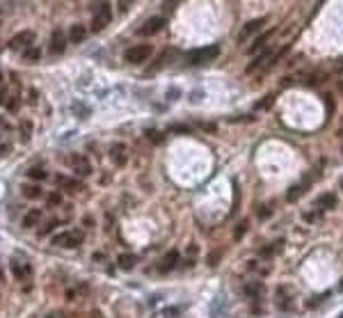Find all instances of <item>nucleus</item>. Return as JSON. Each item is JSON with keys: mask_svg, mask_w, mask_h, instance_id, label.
<instances>
[{"mask_svg": "<svg viewBox=\"0 0 343 318\" xmlns=\"http://www.w3.org/2000/svg\"><path fill=\"white\" fill-rule=\"evenodd\" d=\"M286 51H288L286 46H284L282 51H272V48H265V51H261L259 55L250 62V67H247V74H254V71H268L270 67L277 65V62L286 55Z\"/></svg>", "mask_w": 343, "mask_h": 318, "instance_id": "f257e3e1", "label": "nucleus"}, {"mask_svg": "<svg viewBox=\"0 0 343 318\" xmlns=\"http://www.w3.org/2000/svg\"><path fill=\"white\" fill-rule=\"evenodd\" d=\"M110 19H112L110 3L108 0H99V3L94 5V21H91V30H94V33H101V30L110 23Z\"/></svg>", "mask_w": 343, "mask_h": 318, "instance_id": "f03ea898", "label": "nucleus"}, {"mask_svg": "<svg viewBox=\"0 0 343 318\" xmlns=\"http://www.w3.org/2000/svg\"><path fill=\"white\" fill-rule=\"evenodd\" d=\"M220 55V46H204V48H195L185 55L188 65H206V62H213Z\"/></svg>", "mask_w": 343, "mask_h": 318, "instance_id": "7ed1b4c3", "label": "nucleus"}, {"mask_svg": "<svg viewBox=\"0 0 343 318\" xmlns=\"http://www.w3.org/2000/svg\"><path fill=\"white\" fill-rule=\"evenodd\" d=\"M265 23H268V16H261V19H252L250 23H245L240 28V33H238V44H245L247 39L256 37V35H261V30L265 28Z\"/></svg>", "mask_w": 343, "mask_h": 318, "instance_id": "20e7f679", "label": "nucleus"}, {"mask_svg": "<svg viewBox=\"0 0 343 318\" xmlns=\"http://www.w3.org/2000/svg\"><path fill=\"white\" fill-rule=\"evenodd\" d=\"M151 53H153V48L149 44H137V46L126 51V62L128 65H142V62H146L151 57Z\"/></svg>", "mask_w": 343, "mask_h": 318, "instance_id": "39448f33", "label": "nucleus"}, {"mask_svg": "<svg viewBox=\"0 0 343 318\" xmlns=\"http://www.w3.org/2000/svg\"><path fill=\"white\" fill-rule=\"evenodd\" d=\"M53 243L57 247H67V249H73L82 243V231H62L53 238Z\"/></svg>", "mask_w": 343, "mask_h": 318, "instance_id": "423d86ee", "label": "nucleus"}, {"mask_svg": "<svg viewBox=\"0 0 343 318\" xmlns=\"http://www.w3.org/2000/svg\"><path fill=\"white\" fill-rule=\"evenodd\" d=\"M163 28H165V16H151V19H146V23L137 30V35H140V37H153V35H158Z\"/></svg>", "mask_w": 343, "mask_h": 318, "instance_id": "0eeeda50", "label": "nucleus"}, {"mask_svg": "<svg viewBox=\"0 0 343 318\" xmlns=\"http://www.w3.org/2000/svg\"><path fill=\"white\" fill-rule=\"evenodd\" d=\"M64 48H67V35H64V30H53V35H50V42H48V53H53V55H62Z\"/></svg>", "mask_w": 343, "mask_h": 318, "instance_id": "6e6552de", "label": "nucleus"}, {"mask_svg": "<svg viewBox=\"0 0 343 318\" xmlns=\"http://www.w3.org/2000/svg\"><path fill=\"white\" fill-rule=\"evenodd\" d=\"M12 275L16 277L18 281L32 279V266L27 261H21V259H12Z\"/></svg>", "mask_w": 343, "mask_h": 318, "instance_id": "1a4fd4ad", "label": "nucleus"}, {"mask_svg": "<svg viewBox=\"0 0 343 318\" xmlns=\"http://www.w3.org/2000/svg\"><path fill=\"white\" fill-rule=\"evenodd\" d=\"M32 42H35V33H32V30H23V33H18L16 37L9 42V48H12V51H25V48H30Z\"/></svg>", "mask_w": 343, "mask_h": 318, "instance_id": "9d476101", "label": "nucleus"}, {"mask_svg": "<svg viewBox=\"0 0 343 318\" xmlns=\"http://www.w3.org/2000/svg\"><path fill=\"white\" fill-rule=\"evenodd\" d=\"M69 163H71V170L76 172L78 176H89V174H91L89 161H87L85 156H80V153H73V156L69 158Z\"/></svg>", "mask_w": 343, "mask_h": 318, "instance_id": "9b49d317", "label": "nucleus"}, {"mask_svg": "<svg viewBox=\"0 0 343 318\" xmlns=\"http://www.w3.org/2000/svg\"><path fill=\"white\" fill-rule=\"evenodd\" d=\"M178 257H181V254H178L176 249H169V252L163 257V261L158 263V270H160V272L174 270V268H176V263H178Z\"/></svg>", "mask_w": 343, "mask_h": 318, "instance_id": "f8f14e48", "label": "nucleus"}, {"mask_svg": "<svg viewBox=\"0 0 343 318\" xmlns=\"http://www.w3.org/2000/svg\"><path fill=\"white\" fill-rule=\"evenodd\" d=\"M277 304L282 309H291L293 307V289L291 286H279L277 289Z\"/></svg>", "mask_w": 343, "mask_h": 318, "instance_id": "ddd939ff", "label": "nucleus"}, {"mask_svg": "<svg viewBox=\"0 0 343 318\" xmlns=\"http://www.w3.org/2000/svg\"><path fill=\"white\" fill-rule=\"evenodd\" d=\"M110 158H112L114 165H126V161H128L126 147H123V144H112V147H110Z\"/></svg>", "mask_w": 343, "mask_h": 318, "instance_id": "4468645a", "label": "nucleus"}, {"mask_svg": "<svg viewBox=\"0 0 343 318\" xmlns=\"http://www.w3.org/2000/svg\"><path fill=\"white\" fill-rule=\"evenodd\" d=\"M336 206V195L334 193H323L318 199H316V208L318 211H329V208Z\"/></svg>", "mask_w": 343, "mask_h": 318, "instance_id": "2eb2a0df", "label": "nucleus"}, {"mask_svg": "<svg viewBox=\"0 0 343 318\" xmlns=\"http://www.w3.org/2000/svg\"><path fill=\"white\" fill-rule=\"evenodd\" d=\"M274 35V30H270V33H261L259 35V39H254V44L250 46V55H256V53H261L263 51V46L268 44V39Z\"/></svg>", "mask_w": 343, "mask_h": 318, "instance_id": "dca6fc26", "label": "nucleus"}, {"mask_svg": "<svg viewBox=\"0 0 343 318\" xmlns=\"http://www.w3.org/2000/svg\"><path fill=\"white\" fill-rule=\"evenodd\" d=\"M55 181H57L62 188H67L69 193H78V190H82V183H80V181H76V179H67V176L57 174V176H55Z\"/></svg>", "mask_w": 343, "mask_h": 318, "instance_id": "f3484780", "label": "nucleus"}, {"mask_svg": "<svg viewBox=\"0 0 343 318\" xmlns=\"http://www.w3.org/2000/svg\"><path fill=\"white\" fill-rule=\"evenodd\" d=\"M309 181H302V183H297V185H293L291 190H288V195H286V199L288 202H297V199L302 197V195L306 193V188H309Z\"/></svg>", "mask_w": 343, "mask_h": 318, "instance_id": "a211bd4d", "label": "nucleus"}, {"mask_svg": "<svg viewBox=\"0 0 343 318\" xmlns=\"http://www.w3.org/2000/svg\"><path fill=\"white\" fill-rule=\"evenodd\" d=\"M169 60H172V48H167V51H163V53H160V57L153 62V65L149 67V71H146V74H149V76H151V74H155V71H158L163 65H167Z\"/></svg>", "mask_w": 343, "mask_h": 318, "instance_id": "6ab92c4d", "label": "nucleus"}, {"mask_svg": "<svg viewBox=\"0 0 343 318\" xmlns=\"http://www.w3.org/2000/svg\"><path fill=\"white\" fill-rule=\"evenodd\" d=\"M41 220V211H37V208H32V211H27L25 215H23V227L25 229H30V227H37Z\"/></svg>", "mask_w": 343, "mask_h": 318, "instance_id": "aec40b11", "label": "nucleus"}, {"mask_svg": "<svg viewBox=\"0 0 343 318\" xmlns=\"http://www.w3.org/2000/svg\"><path fill=\"white\" fill-rule=\"evenodd\" d=\"M282 247H284V240H277V243H272V245H265V247H261V257L263 259L277 257V254L282 252Z\"/></svg>", "mask_w": 343, "mask_h": 318, "instance_id": "412c9836", "label": "nucleus"}, {"mask_svg": "<svg viewBox=\"0 0 343 318\" xmlns=\"http://www.w3.org/2000/svg\"><path fill=\"white\" fill-rule=\"evenodd\" d=\"M265 291V286L261 284V281H250V284H245V293L250 295V298H261Z\"/></svg>", "mask_w": 343, "mask_h": 318, "instance_id": "4be33fe9", "label": "nucleus"}, {"mask_svg": "<svg viewBox=\"0 0 343 318\" xmlns=\"http://www.w3.org/2000/svg\"><path fill=\"white\" fill-rule=\"evenodd\" d=\"M85 35H87L85 25H73V28L69 30V39H71L73 44H80L82 39H85Z\"/></svg>", "mask_w": 343, "mask_h": 318, "instance_id": "5701e85b", "label": "nucleus"}, {"mask_svg": "<svg viewBox=\"0 0 343 318\" xmlns=\"http://www.w3.org/2000/svg\"><path fill=\"white\" fill-rule=\"evenodd\" d=\"M21 193H23V197H27V199H35V197H39L41 195V188L37 183H25L21 188Z\"/></svg>", "mask_w": 343, "mask_h": 318, "instance_id": "b1692460", "label": "nucleus"}, {"mask_svg": "<svg viewBox=\"0 0 343 318\" xmlns=\"http://www.w3.org/2000/svg\"><path fill=\"white\" fill-rule=\"evenodd\" d=\"M117 263H119V268H123V270H131V268L135 266V257H133V254H119Z\"/></svg>", "mask_w": 343, "mask_h": 318, "instance_id": "393cba45", "label": "nucleus"}, {"mask_svg": "<svg viewBox=\"0 0 343 318\" xmlns=\"http://www.w3.org/2000/svg\"><path fill=\"white\" fill-rule=\"evenodd\" d=\"M27 176H30L32 181H44V179H48V172L41 170V167H30V170H27Z\"/></svg>", "mask_w": 343, "mask_h": 318, "instance_id": "a878e982", "label": "nucleus"}, {"mask_svg": "<svg viewBox=\"0 0 343 318\" xmlns=\"http://www.w3.org/2000/svg\"><path fill=\"white\" fill-rule=\"evenodd\" d=\"M274 99H277V94H268V97H263L259 103L254 106V110H265V108H270L274 103Z\"/></svg>", "mask_w": 343, "mask_h": 318, "instance_id": "bb28decb", "label": "nucleus"}, {"mask_svg": "<svg viewBox=\"0 0 343 318\" xmlns=\"http://www.w3.org/2000/svg\"><path fill=\"white\" fill-rule=\"evenodd\" d=\"M30 135H32V124L30 121H21V140L23 142H27V140H30Z\"/></svg>", "mask_w": 343, "mask_h": 318, "instance_id": "cd10ccee", "label": "nucleus"}, {"mask_svg": "<svg viewBox=\"0 0 343 318\" xmlns=\"http://www.w3.org/2000/svg\"><path fill=\"white\" fill-rule=\"evenodd\" d=\"M23 60L25 62H37L39 60V51H37V48H25V51H23Z\"/></svg>", "mask_w": 343, "mask_h": 318, "instance_id": "c85d7f7f", "label": "nucleus"}, {"mask_svg": "<svg viewBox=\"0 0 343 318\" xmlns=\"http://www.w3.org/2000/svg\"><path fill=\"white\" fill-rule=\"evenodd\" d=\"M146 138H149L153 144H160V142L165 140V138H163V133H158V131H153V129H146Z\"/></svg>", "mask_w": 343, "mask_h": 318, "instance_id": "c756f323", "label": "nucleus"}, {"mask_svg": "<svg viewBox=\"0 0 343 318\" xmlns=\"http://www.w3.org/2000/svg\"><path fill=\"white\" fill-rule=\"evenodd\" d=\"M323 215V211H318V208H316V211H309V213H304V220L306 222H318V217Z\"/></svg>", "mask_w": 343, "mask_h": 318, "instance_id": "7c9ffc66", "label": "nucleus"}, {"mask_svg": "<svg viewBox=\"0 0 343 318\" xmlns=\"http://www.w3.org/2000/svg\"><path fill=\"white\" fill-rule=\"evenodd\" d=\"M59 222H62V220H50V222H46V227L41 229V236H44V234H48V231H53L55 227L59 225Z\"/></svg>", "mask_w": 343, "mask_h": 318, "instance_id": "2f4dec72", "label": "nucleus"}, {"mask_svg": "<svg viewBox=\"0 0 343 318\" xmlns=\"http://www.w3.org/2000/svg\"><path fill=\"white\" fill-rule=\"evenodd\" d=\"M59 202H62V197H59L57 193H50L48 195V206H59Z\"/></svg>", "mask_w": 343, "mask_h": 318, "instance_id": "473e14b6", "label": "nucleus"}, {"mask_svg": "<svg viewBox=\"0 0 343 318\" xmlns=\"http://www.w3.org/2000/svg\"><path fill=\"white\" fill-rule=\"evenodd\" d=\"M245 229H247V225H240V229H236V238H240V236L245 234Z\"/></svg>", "mask_w": 343, "mask_h": 318, "instance_id": "72a5a7b5", "label": "nucleus"}, {"mask_svg": "<svg viewBox=\"0 0 343 318\" xmlns=\"http://www.w3.org/2000/svg\"><path fill=\"white\" fill-rule=\"evenodd\" d=\"M259 215H261V217H268V215H270V208H261Z\"/></svg>", "mask_w": 343, "mask_h": 318, "instance_id": "f704fd0d", "label": "nucleus"}, {"mask_svg": "<svg viewBox=\"0 0 343 318\" xmlns=\"http://www.w3.org/2000/svg\"><path fill=\"white\" fill-rule=\"evenodd\" d=\"M336 87H338V92L343 94V80H338V85H336Z\"/></svg>", "mask_w": 343, "mask_h": 318, "instance_id": "c9c22d12", "label": "nucleus"}, {"mask_svg": "<svg viewBox=\"0 0 343 318\" xmlns=\"http://www.w3.org/2000/svg\"><path fill=\"white\" fill-rule=\"evenodd\" d=\"M336 71H338V74H341V71H343V62H341V65H338V67H336Z\"/></svg>", "mask_w": 343, "mask_h": 318, "instance_id": "e433bc0d", "label": "nucleus"}, {"mask_svg": "<svg viewBox=\"0 0 343 318\" xmlns=\"http://www.w3.org/2000/svg\"><path fill=\"white\" fill-rule=\"evenodd\" d=\"M3 99H5V97H3V89H0V103H3Z\"/></svg>", "mask_w": 343, "mask_h": 318, "instance_id": "4c0bfd02", "label": "nucleus"}, {"mask_svg": "<svg viewBox=\"0 0 343 318\" xmlns=\"http://www.w3.org/2000/svg\"><path fill=\"white\" fill-rule=\"evenodd\" d=\"M0 279H3V270H0Z\"/></svg>", "mask_w": 343, "mask_h": 318, "instance_id": "58836bf2", "label": "nucleus"}, {"mask_svg": "<svg viewBox=\"0 0 343 318\" xmlns=\"http://www.w3.org/2000/svg\"><path fill=\"white\" fill-rule=\"evenodd\" d=\"M0 80H3V76H0Z\"/></svg>", "mask_w": 343, "mask_h": 318, "instance_id": "ea45409f", "label": "nucleus"}, {"mask_svg": "<svg viewBox=\"0 0 343 318\" xmlns=\"http://www.w3.org/2000/svg\"><path fill=\"white\" fill-rule=\"evenodd\" d=\"M341 185H343V181H341Z\"/></svg>", "mask_w": 343, "mask_h": 318, "instance_id": "a19ab883", "label": "nucleus"}, {"mask_svg": "<svg viewBox=\"0 0 343 318\" xmlns=\"http://www.w3.org/2000/svg\"><path fill=\"white\" fill-rule=\"evenodd\" d=\"M341 318H343V316H341Z\"/></svg>", "mask_w": 343, "mask_h": 318, "instance_id": "79ce46f5", "label": "nucleus"}]
</instances>
